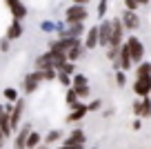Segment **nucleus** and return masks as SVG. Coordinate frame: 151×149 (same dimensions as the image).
<instances>
[{"mask_svg":"<svg viewBox=\"0 0 151 149\" xmlns=\"http://www.w3.org/2000/svg\"><path fill=\"white\" fill-rule=\"evenodd\" d=\"M124 45H127V49H129V56H131L133 65L142 62V58H145V45H142L140 38H138V36H129Z\"/></svg>","mask_w":151,"mask_h":149,"instance_id":"f257e3e1","label":"nucleus"},{"mask_svg":"<svg viewBox=\"0 0 151 149\" xmlns=\"http://www.w3.org/2000/svg\"><path fill=\"white\" fill-rule=\"evenodd\" d=\"M87 9L82 5H71L69 9L65 11V22L67 25H73V22H85L87 20Z\"/></svg>","mask_w":151,"mask_h":149,"instance_id":"f03ea898","label":"nucleus"},{"mask_svg":"<svg viewBox=\"0 0 151 149\" xmlns=\"http://www.w3.org/2000/svg\"><path fill=\"white\" fill-rule=\"evenodd\" d=\"M22 111H24V103L22 100H16L14 103V109H11V114H9V125H11V131H16L20 127V120H22Z\"/></svg>","mask_w":151,"mask_h":149,"instance_id":"7ed1b4c3","label":"nucleus"},{"mask_svg":"<svg viewBox=\"0 0 151 149\" xmlns=\"http://www.w3.org/2000/svg\"><path fill=\"white\" fill-rule=\"evenodd\" d=\"M7 9L11 11V16H14V20H22L24 16L29 14V9L22 5V0H5Z\"/></svg>","mask_w":151,"mask_h":149,"instance_id":"20e7f679","label":"nucleus"},{"mask_svg":"<svg viewBox=\"0 0 151 149\" xmlns=\"http://www.w3.org/2000/svg\"><path fill=\"white\" fill-rule=\"evenodd\" d=\"M149 89H151V76H147V78H136V82H133V93H136L138 98H147L149 96Z\"/></svg>","mask_w":151,"mask_h":149,"instance_id":"39448f33","label":"nucleus"},{"mask_svg":"<svg viewBox=\"0 0 151 149\" xmlns=\"http://www.w3.org/2000/svg\"><path fill=\"white\" fill-rule=\"evenodd\" d=\"M120 22H122L124 29H138L140 27V18H138L136 11H122V16H120Z\"/></svg>","mask_w":151,"mask_h":149,"instance_id":"423d86ee","label":"nucleus"},{"mask_svg":"<svg viewBox=\"0 0 151 149\" xmlns=\"http://www.w3.org/2000/svg\"><path fill=\"white\" fill-rule=\"evenodd\" d=\"M87 114H89V109H87L85 103H76L73 107H71V114L67 116V122H78V120H82Z\"/></svg>","mask_w":151,"mask_h":149,"instance_id":"0eeeda50","label":"nucleus"},{"mask_svg":"<svg viewBox=\"0 0 151 149\" xmlns=\"http://www.w3.org/2000/svg\"><path fill=\"white\" fill-rule=\"evenodd\" d=\"M109 38H111V20H104V22L98 27V45L100 47H107L109 45Z\"/></svg>","mask_w":151,"mask_h":149,"instance_id":"6e6552de","label":"nucleus"},{"mask_svg":"<svg viewBox=\"0 0 151 149\" xmlns=\"http://www.w3.org/2000/svg\"><path fill=\"white\" fill-rule=\"evenodd\" d=\"M18 134H16V138H14V149H24V142H27V136H29V131H31V125H22V127H18Z\"/></svg>","mask_w":151,"mask_h":149,"instance_id":"1a4fd4ad","label":"nucleus"},{"mask_svg":"<svg viewBox=\"0 0 151 149\" xmlns=\"http://www.w3.org/2000/svg\"><path fill=\"white\" fill-rule=\"evenodd\" d=\"M38 85H40V78H38V74L33 71V74H29V76H24V80H22V91L27 93H33L38 89Z\"/></svg>","mask_w":151,"mask_h":149,"instance_id":"9d476101","label":"nucleus"},{"mask_svg":"<svg viewBox=\"0 0 151 149\" xmlns=\"http://www.w3.org/2000/svg\"><path fill=\"white\" fill-rule=\"evenodd\" d=\"M85 140H87L85 131H82V129H73V131L65 138V142H62V145H85Z\"/></svg>","mask_w":151,"mask_h":149,"instance_id":"9b49d317","label":"nucleus"},{"mask_svg":"<svg viewBox=\"0 0 151 149\" xmlns=\"http://www.w3.org/2000/svg\"><path fill=\"white\" fill-rule=\"evenodd\" d=\"M22 36V22L20 20H14V22L9 25V29H7V40H16V38Z\"/></svg>","mask_w":151,"mask_h":149,"instance_id":"f8f14e48","label":"nucleus"},{"mask_svg":"<svg viewBox=\"0 0 151 149\" xmlns=\"http://www.w3.org/2000/svg\"><path fill=\"white\" fill-rule=\"evenodd\" d=\"M96 47H98V27H91L85 38V49H96Z\"/></svg>","mask_w":151,"mask_h":149,"instance_id":"ddd939ff","label":"nucleus"},{"mask_svg":"<svg viewBox=\"0 0 151 149\" xmlns=\"http://www.w3.org/2000/svg\"><path fill=\"white\" fill-rule=\"evenodd\" d=\"M85 51H87V49L82 47V42H80V45H76V47H71L69 51H67V60H69V62H76V60H80V58L85 56Z\"/></svg>","mask_w":151,"mask_h":149,"instance_id":"4468645a","label":"nucleus"},{"mask_svg":"<svg viewBox=\"0 0 151 149\" xmlns=\"http://www.w3.org/2000/svg\"><path fill=\"white\" fill-rule=\"evenodd\" d=\"M42 142V136H40V131H29V136H27V142H24V149H36L38 145Z\"/></svg>","mask_w":151,"mask_h":149,"instance_id":"2eb2a0df","label":"nucleus"},{"mask_svg":"<svg viewBox=\"0 0 151 149\" xmlns=\"http://www.w3.org/2000/svg\"><path fill=\"white\" fill-rule=\"evenodd\" d=\"M147 76H151V62L142 60L136 65V78H147Z\"/></svg>","mask_w":151,"mask_h":149,"instance_id":"dca6fc26","label":"nucleus"},{"mask_svg":"<svg viewBox=\"0 0 151 149\" xmlns=\"http://www.w3.org/2000/svg\"><path fill=\"white\" fill-rule=\"evenodd\" d=\"M40 69H53V67H51V56H49V51L36 58V71H40Z\"/></svg>","mask_w":151,"mask_h":149,"instance_id":"f3484780","label":"nucleus"},{"mask_svg":"<svg viewBox=\"0 0 151 149\" xmlns=\"http://www.w3.org/2000/svg\"><path fill=\"white\" fill-rule=\"evenodd\" d=\"M140 116L142 118H151V98H140Z\"/></svg>","mask_w":151,"mask_h":149,"instance_id":"a211bd4d","label":"nucleus"},{"mask_svg":"<svg viewBox=\"0 0 151 149\" xmlns=\"http://www.w3.org/2000/svg\"><path fill=\"white\" fill-rule=\"evenodd\" d=\"M82 22H73V25H69V31H65V36L67 38H80V33H82Z\"/></svg>","mask_w":151,"mask_h":149,"instance_id":"6ab92c4d","label":"nucleus"},{"mask_svg":"<svg viewBox=\"0 0 151 149\" xmlns=\"http://www.w3.org/2000/svg\"><path fill=\"white\" fill-rule=\"evenodd\" d=\"M36 74H38V78H40V82H42V80H47V82H49V80H56L58 71L56 69H40V71H36Z\"/></svg>","mask_w":151,"mask_h":149,"instance_id":"aec40b11","label":"nucleus"},{"mask_svg":"<svg viewBox=\"0 0 151 149\" xmlns=\"http://www.w3.org/2000/svg\"><path fill=\"white\" fill-rule=\"evenodd\" d=\"M60 138H62V131L60 129H51L47 136H45V145H53V142H58Z\"/></svg>","mask_w":151,"mask_h":149,"instance_id":"412c9836","label":"nucleus"},{"mask_svg":"<svg viewBox=\"0 0 151 149\" xmlns=\"http://www.w3.org/2000/svg\"><path fill=\"white\" fill-rule=\"evenodd\" d=\"M2 98H5L7 103H11V105H14L16 100H18V89H14V87H7L5 91H2Z\"/></svg>","mask_w":151,"mask_h":149,"instance_id":"4be33fe9","label":"nucleus"},{"mask_svg":"<svg viewBox=\"0 0 151 149\" xmlns=\"http://www.w3.org/2000/svg\"><path fill=\"white\" fill-rule=\"evenodd\" d=\"M56 78H58V82H60L62 87H71V76H69V74H65V71H58Z\"/></svg>","mask_w":151,"mask_h":149,"instance_id":"5701e85b","label":"nucleus"},{"mask_svg":"<svg viewBox=\"0 0 151 149\" xmlns=\"http://www.w3.org/2000/svg\"><path fill=\"white\" fill-rule=\"evenodd\" d=\"M73 91H76V96L78 98H89V93H91V89H89V85H85V87H73Z\"/></svg>","mask_w":151,"mask_h":149,"instance_id":"b1692460","label":"nucleus"},{"mask_svg":"<svg viewBox=\"0 0 151 149\" xmlns=\"http://www.w3.org/2000/svg\"><path fill=\"white\" fill-rule=\"evenodd\" d=\"M71 85H73V87H85V85H89V82H87V78L82 74H76L73 78H71Z\"/></svg>","mask_w":151,"mask_h":149,"instance_id":"393cba45","label":"nucleus"},{"mask_svg":"<svg viewBox=\"0 0 151 149\" xmlns=\"http://www.w3.org/2000/svg\"><path fill=\"white\" fill-rule=\"evenodd\" d=\"M78 103V96H76V91H73V87L69 89V91H67V105H69V107H73V105Z\"/></svg>","mask_w":151,"mask_h":149,"instance_id":"a878e982","label":"nucleus"},{"mask_svg":"<svg viewBox=\"0 0 151 149\" xmlns=\"http://www.w3.org/2000/svg\"><path fill=\"white\" fill-rule=\"evenodd\" d=\"M124 82H127L124 71H116V85H118V87H124Z\"/></svg>","mask_w":151,"mask_h":149,"instance_id":"bb28decb","label":"nucleus"},{"mask_svg":"<svg viewBox=\"0 0 151 149\" xmlns=\"http://www.w3.org/2000/svg\"><path fill=\"white\" fill-rule=\"evenodd\" d=\"M138 7H140V5H138V0H124V9H127V11H136Z\"/></svg>","mask_w":151,"mask_h":149,"instance_id":"cd10ccee","label":"nucleus"},{"mask_svg":"<svg viewBox=\"0 0 151 149\" xmlns=\"http://www.w3.org/2000/svg\"><path fill=\"white\" fill-rule=\"evenodd\" d=\"M100 107H102V103H100V100H91V103L87 105V109H89V114H91V111H100Z\"/></svg>","mask_w":151,"mask_h":149,"instance_id":"c85d7f7f","label":"nucleus"},{"mask_svg":"<svg viewBox=\"0 0 151 149\" xmlns=\"http://www.w3.org/2000/svg\"><path fill=\"white\" fill-rule=\"evenodd\" d=\"M73 69H76V67H73V62H69V60H67L65 65H62V69H60V71H65V74H69V76H71V74H73Z\"/></svg>","mask_w":151,"mask_h":149,"instance_id":"c756f323","label":"nucleus"},{"mask_svg":"<svg viewBox=\"0 0 151 149\" xmlns=\"http://www.w3.org/2000/svg\"><path fill=\"white\" fill-rule=\"evenodd\" d=\"M9 42L11 40H7V38H5V40H0V51H9Z\"/></svg>","mask_w":151,"mask_h":149,"instance_id":"7c9ffc66","label":"nucleus"},{"mask_svg":"<svg viewBox=\"0 0 151 149\" xmlns=\"http://www.w3.org/2000/svg\"><path fill=\"white\" fill-rule=\"evenodd\" d=\"M107 11V0H100V7H98V16H102Z\"/></svg>","mask_w":151,"mask_h":149,"instance_id":"2f4dec72","label":"nucleus"},{"mask_svg":"<svg viewBox=\"0 0 151 149\" xmlns=\"http://www.w3.org/2000/svg\"><path fill=\"white\" fill-rule=\"evenodd\" d=\"M58 149H85V145H62Z\"/></svg>","mask_w":151,"mask_h":149,"instance_id":"473e14b6","label":"nucleus"},{"mask_svg":"<svg viewBox=\"0 0 151 149\" xmlns=\"http://www.w3.org/2000/svg\"><path fill=\"white\" fill-rule=\"evenodd\" d=\"M133 114H136V116H140V98H138V100H133Z\"/></svg>","mask_w":151,"mask_h":149,"instance_id":"72a5a7b5","label":"nucleus"},{"mask_svg":"<svg viewBox=\"0 0 151 149\" xmlns=\"http://www.w3.org/2000/svg\"><path fill=\"white\" fill-rule=\"evenodd\" d=\"M87 2H91V0H73V5H82V7H85Z\"/></svg>","mask_w":151,"mask_h":149,"instance_id":"f704fd0d","label":"nucleus"},{"mask_svg":"<svg viewBox=\"0 0 151 149\" xmlns=\"http://www.w3.org/2000/svg\"><path fill=\"white\" fill-rule=\"evenodd\" d=\"M5 142H7V138H5V136H2V134H0V149L5 147Z\"/></svg>","mask_w":151,"mask_h":149,"instance_id":"c9c22d12","label":"nucleus"},{"mask_svg":"<svg viewBox=\"0 0 151 149\" xmlns=\"http://www.w3.org/2000/svg\"><path fill=\"white\" fill-rule=\"evenodd\" d=\"M36 149H49V145H38Z\"/></svg>","mask_w":151,"mask_h":149,"instance_id":"e433bc0d","label":"nucleus"},{"mask_svg":"<svg viewBox=\"0 0 151 149\" xmlns=\"http://www.w3.org/2000/svg\"><path fill=\"white\" fill-rule=\"evenodd\" d=\"M149 98H151V89H149Z\"/></svg>","mask_w":151,"mask_h":149,"instance_id":"4c0bfd02","label":"nucleus"},{"mask_svg":"<svg viewBox=\"0 0 151 149\" xmlns=\"http://www.w3.org/2000/svg\"><path fill=\"white\" fill-rule=\"evenodd\" d=\"M91 149H98V147H91Z\"/></svg>","mask_w":151,"mask_h":149,"instance_id":"58836bf2","label":"nucleus"}]
</instances>
